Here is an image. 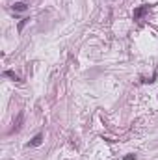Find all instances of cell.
Returning a JSON list of instances; mask_svg holds the SVG:
<instances>
[{
  "instance_id": "1",
  "label": "cell",
  "mask_w": 158,
  "mask_h": 160,
  "mask_svg": "<svg viewBox=\"0 0 158 160\" xmlns=\"http://www.w3.org/2000/svg\"><path fill=\"white\" fill-rule=\"evenodd\" d=\"M149 9H151V6H149V4H143V6H140V8H136V9H134V15H132L134 20H140V19L149 11Z\"/></svg>"
},
{
  "instance_id": "3",
  "label": "cell",
  "mask_w": 158,
  "mask_h": 160,
  "mask_svg": "<svg viewBox=\"0 0 158 160\" xmlns=\"http://www.w3.org/2000/svg\"><path fill=\"white\" fill-rule=\"evenodd\" d=\"M43 143V134H36L30 140V143H28V147H39V145Z\"/></svg>"
},
{
  "instance_id": "7",
  "label": "cell",
  "mask_w": 158,
  "mask_h": 160,
  "mask_svg": "<svg viewBox=\"0 0 158 160\" xmlns=\"http://www.w3.org/2000/svg\"><path fill=\"white\" fill-rule=\"evenodd\" d=\"M123 160H136V155H127Z\"/></svg>"
},
{
  "instance_id": "5",
  "label": "cell",
  "mask_w": 158,
  "mask_h": 160,
  "mask_svg": "<svg viewBox=\"0 0 158 160\" xmlns=\"http://www.w3.org/2000/svg\"><path fill=\"white\" fill-rule=\"evenodd\" d=\"M4 76H8V78L15 80V82H23V80H20V78H19V76H17L15 73H13V71H9V69H6V71H4Z\"/></svg>"
},
{
  "instance_id": "2",
  "label": "cell",
  "mask_w": 158,
  "mask_h": 160,
  "mask_svg": "<svg viewBox=\"0 0 158 160\" xmlns=\"http://www.w3.org/2000/svg\"><path fill=\"white\" fill-rule=\"evenodd\" d=\"M23 119H24V114L20 112V114L17 115L15 123H13V129H11V132H19V130H20V127H23Z\"/></svg>"
},
{
  "instance_id": "4",
  "label": "cell",
  "mask_w": 158,
  "mask_h": 160,
  "mask_svg": "<svg viewBox=\"0 0 158 160\" xmlns=\"http://www.w3.org/2000/svg\"><path fill=\"white\" fill-rule=\"evenodd\" d=\"M13 9H15V11H26V9H28V4H24V2H15V4H13Z\"/></svg>"
},
{
  "instance_id": "6",
  "label": "cell",
  "mask_w": 158,
  "mask_h": 160,
  "mask_svg": "<svg viewBox=\"0 0 158 160\" xmlns=\"http://www.w3.org/2000/svg\"><path fill=\"white\" fill-rule=\"evenodd\" d=\"M28 23H30V19H28V17H26V19H20V23H19V26H17V30H19V32H23V28H24V26L28 24Z\"/></svg>"
}]
</instances>
